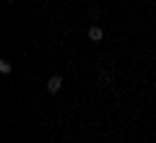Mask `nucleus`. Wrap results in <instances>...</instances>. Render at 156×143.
I'll return each instance as SVG.
<instances>
[{
    "mask_svg": "<svg viewBox=\"0 0 156 143\" xmlns=\"http://www.w3.org/2000/svg\"><path fill=\"white\" fill-rule=\"evenodd\" d=\"M89 39L91 42H101V39H104V29L101 26H91L89 29Z\"/></svg>",
    "mask_w": 156,
    "mask_h": 143,
    "instance_id": "2",
    "label": "nucleus"
},
{
    "mask_svg": "<svg viewBox=\"0 0 156 143\" xmlns=\"http://www.w3.org/2000/svg\"><path fill=\"white\" fill-rule=\"evenodd\" d=\"M60 88H62V78L60 76H52L50 81H47V91H50V94H57Z\"/></svg>",
    "mask_w": 156,
    "mask_h": 143,
    "instance_id": "1",
    "label": "nucleus"
},
{
    "mask_svg": "<svg viewBox=\"0 0 156 143\" xmlns=\"http://www.w3.org/2000/svg\"><path fill=\"white\" fill-rule=\"evenodd\" d=\"M11 70H13V68H11V63H8V60H0V73H5V76H8Z\"/></svg>",
    "mask_w": 156,
    "mask_h": 143,
    "instance_id": "3",
    "label": "nucleus"
}]
</instances>
